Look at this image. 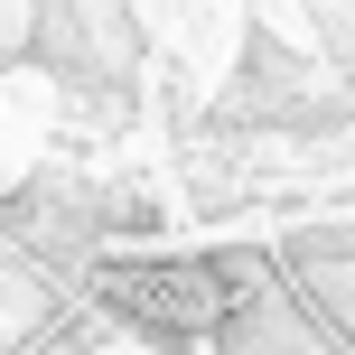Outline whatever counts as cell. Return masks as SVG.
Instances as JSON below:
<instances>
[{"label":"cell","mask_w":355,"mask_h":355,"mask_svg":"<svg viewBox=\"0 0 355 355\" xmlns=\"http://www.w3.org/2000/svg\"><path fill=\"white\" fill-rule=\"evenodd\" d=\"M243 262H112L103 271V309H122L131 327L159 337H215L243 309Z\"/></svg>","instance_id":"1"}]
</instances>
